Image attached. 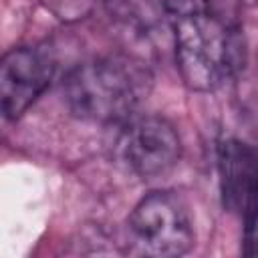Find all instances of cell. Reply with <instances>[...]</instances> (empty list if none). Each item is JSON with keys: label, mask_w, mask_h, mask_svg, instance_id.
I'll list each match as a JSON object with an SVG mask.
<instances>
[{"label": "cell", "mask_w": 258, "mask_h": 258, "mask_svg": "<svg viewBox=\"0 0 258 258\" xmlns=\"http://www.w3.org/2000/svg\"><path fill=\"white\" fill-rule=\"evenodd\" d=\"M54 62L34 46H16L0 62V107L4 119H18L50 85Z\"/></svg>", "instance_id": "cell-6"}, {"label": "cell", "mask_w": 258, "mask_h": 258, "mask_svg": "<svg viewBox=\"0 0 258 258\" xmlns=\"http://www.w3.org/2000/svg\"><path fill=\"white\" fill-rule=\"evenodd\" d=\"M127 224L137 246L151 256H181L196 242L189 208L171 189H155L143 196Z\"/></svg>", "instance_id": "cell-3"}, {"label": "cell", "mask_w": 258, "mask_h": 258, "mask_svg": "<svg viewBox=\"0 0 258 258\" xmlns=\"http://www.w3.org/2000/svg\"><path fill=\"white\" fill-rule=\"evenodd\" d=\"M117 153L131 173L153 179L175 167L181 157V139L165 117L135 115L121 125Z\"/></svg>", "instance_id": "cell-4"}, {"label": "cell", "mask_w": 258, "mask_h": 258, "mask_svg": "<svg viewBox=\"0 0 258 258\" xmlns=\"http://www.w3.org/2000/svg\"><path fill=\"white\" fill-rule=\"evenodd\" d=\"M153 87L147 64L135 56L109 54L73 67L62 93L69 111L83 121L123 125L137 115Z\"/></svg>", "instance_id": "cell-1"}, {"label": "cell", "mask_w": 258, "mask_h": 258, "mask_svg": "<svg viewBox=\"0 0 258 258\" xmlns=\"http://www.w3.org/2000/svg\"><path fill=\"white\" fill-rule=\"evenodd\" d=\"M157 2L161 10L173 20L204 14L208 12V6H210V0H157Z\"/></svg>", "instance_id": "cell-7"}, {"label": "cell", "mask_w": 258, "mask_h": 258, "mask_svg": "<svg viewBox=\"0 0 258 258\" xmlns=\"http://www.w3.org/2000/svg\"><path fill=\"white\" fill-rule=\"evenodd\" d=\"M216 159L222 204L248 230L258 218V153L252 145L228 137L218 143Z\"/></svg>", "instance_id": "cell-5"}, {"label": "cell", "mask_w": 258, "mask_h": 258, "mask_svg": "<svg viewBox=\"0 0 258 258\" xmlns=\"http://www.w3.org/2000/svg\"><path fill=\"white\" fill-rule=\"evenodd\" d=\"M173 52L183 85L210 93L244 69L246 40L238 26L204 12L173 20Z\"/></svg>", "instance_id": "cell-2"}]
</instances>
